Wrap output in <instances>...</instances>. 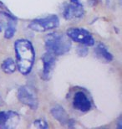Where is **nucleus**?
<instances>
[{"label":"nucleus","instance_id":"5701e85b","mask_svg":"<svg viewBox=\"0 0 122 129\" xmlns=\"http://www.w3.org/2000/svg\"><path fill=\"white\" fill-rule=\"evenodd\" d=\"M4 105H5V103H4L3 99V98H2L1 97H0V107H3Z\"/></svg>","mask_w":122,"mask_h":129},{"label":"nucleus","instance_id":"6ab92c4d","mask_svg":"<svg viewBox=\"0 0 122 129\" xmlns=\"http://www.w3.org/2000/svg\"><path fill=\"white\" fill-rule=\"evenodd\" d=\"M102 0H88V4L90 7H96Z\"/></svg>","mask_w":122,"mask_h":129},{"label":"nucleus","instance_id":"4be33fe9","mask_svg":"<svg viewBox=\"0 0 122 129\" xmlns=\"http://www.w3.org/2000/svg\"><path fill=\"white\" fill-rule=\"evenodd\" d=\"M6 8H7V6L5 5V3H4L3 1L0 0V9H6Z\"/></svg>","mask_w":122,"mask_h":129},{"label":"nucleus","instance_id":"20e7f679","mask_svg":"<svg viewBox=\"0 0 122 129\" xmlns=\"http://www.w3.org/2000/svg\"><path fill=\"white\" fill-rule=\"evenodd\" d=\"M60 25V19L55 14L33 19L28 24V29L37 33H48L57 29Z\"/></svg>","mask_w":122,"mask_h":129},{"label":"nucleus","instance_id":"412c9836","mask_svg":"<svg viewBox=\"0 0 122 129\" xmlns=\"http://www.w3.org/2000/svg\"><path fill=\"white\" fill-rule=\"evenodd\" d=\"M105 5L107 6V8H111L113 5H114V3H113V0H104Z\"/></svg>","mask_w":122,"mask_h":129},{"label":"nucleus","instance_id":"a211bd4d","mask_svg":"<svg viewBox=\"0 0 122 129\" xmlns=\"http://www.w3.org/2000/svg\"><path fill=\"white\" fill-rule=\"evenodd\" d=\"M115 128L118 129L122 128V117L121 115H120L115 120Z\"/></svg>","mask_w":122,"mask_h":129},{"label":"nucleus","instance_id":"9b49d317","mask_svg":"<svg viewBox=\"0 0 122 129\" xmlns=\"http://www.w3.org/2000/svg\"><path fill=\"white\" fill-rule=\"evenodd\" d=\"M72 20L80 21L85 17V8L81 0H69Z\"/></svg>","mask_w":122,"mask_h":129},{"label":"nucleus","instance_id":"423d86ee","mask_svg":"<svg viewBox=\"0 0 122 129\" xmlns=\"http://www.w3.org/2000/svg\"><path fill=\"white\" fill-rule=\"evenodd\" d=\"M17 99L24 106H27L31 111H37L39 106V101L34 89L28 86L23 85L18 88Z\"/></svg>","mask_w":122,"mask_h":129},{"label":"nucleus","instance_id":"ddd939ff","mask_svg":"<svg viewBox=\"0 0 122 129\" xmlns=\"http://www.w3.org/2000/svg\"><path fill=\"white\" fill-rule=\"evenodd\" d=\"M18 22L19 21H14V20L6 21V27L3 32V38L5 39V40H12V39L14 38L15 34H16V33H17Z\"/></svg>","mask_w":122,"mask_h":129},{"label":"nucleus","instance_id":"1a4fd4ad","mask_svg":"<svg viewBox=\"0 0 122 129\" xmlns=\"http://www.w3.org/2000/svg\"><path fill=\"white\" fill-rule=\"evenodd\" d=\"M93 47H94L93 53H94L95 57L100 60L101 62L108 64L114 60L115 57L113 54L103 42H96Z\"/></svg>","mask_w":122,"mask_h":129},{"label":"nucleus","instance_id":"0eeeda50","mask_svg":"<svg viewBox=\"0 0 122 129\" xmlns=\"http://www.w3.org/2000/svg\"><path fill=\"white\" fill-rule=\"evenodd\" d=\"M57 58L54 54L45 51L41 56L42 70L40 73V77L44 81H49L52 77L53 72L55 69Z\"/></svg>","mask_w":122,"mask_h":129},{"label":"nucleus","instance_id":"f8f14e48","mask_svg":"<svg viewBox=\"0 0 122 129\" xmlns=\"http://www.w3.org/2000/svg\"><path fill=\"white\" fill-rule=\"evenodd\" d=\"M0 69L6 75H12L17 71V65L15 60L12 57H7L2 60Z\"/></svg>","mask_w":122,"mask_h":129},{"label":"nucleus","instance_id":"39448f33","mask_svg":"<svg viewBox=\"0 0 122 129\" xmlns=\"http://www.w3.org/2000/svg\"><path fill=\"white\" fill-rule=\"evenodd\" d=\"M65 34L70 40L78 45H84L88 47H93L96 43L95 38L89 29L84 27L73 26L66 29Z\"/></svg>","mask_w":122,"mask_h":129},{"label":"nucleus","instance_id":"9d476101","mask_svg":"<svg viewBox=\"0 0 122 129\" xmlns=\"http://www.w3.org/2000/svg\"><path fill=\"white\" fill-rule=\"evenodd\" d=\"M49 112L53 118L64 127H67L69 121L71 118L66 109L59 104H54V106H51Z\"/></svg>","mask_w":122,"mask_h":129},{"label":"nucleus","instance_id":"f257e3e1","mask_svg":"<svg viewBox=\"0 0 122 129\" xmlns=\"http://www.w3.org/2000/svg\"><path fill=\"white\" fill-rule=\"evenodd\" d=\"M14 51L17 71L24 76H29L36 60V50L34 44L28 39H18L14 42Z\"/></svg>","mask_w":122,"mask_h":129},{"label":"nucleus","instance_id":"7ed1b4c3","mask_svg":"<svg viewBox=\"0 0 122 129\" xmlns=\"http://www.w3.org/2000/svg\"><path fill=\"white\" fill-rule=\"evenodd\" d=\"M69 92L67 97L71 98V107L79 113L85 114L94 108V101L87 89L74 87Z\"/></svg>","mask_w":122,"mask_h":129},{"label":"nucleus","instance_id":"2eb2a0df","mask_svg":"<svg viewBox=\"0 0 122 129\" xmlns=\"http://www.w3.org/2000/svg\"><path fill=\"white\" fill-rule=\"evenodd\" d=\"M0 19H3L4 20H14L19 21V18L13 14L8 8L6 9H0Z\"/></svg>","mask_w":122,"mask_h":129},{"label":"nucleus","instance_id":"4468645a","mask_svg":"<svg viewBox=\"0 0 122 129\" xmlns=\"http://www.w3.org/2000/svg\"><path fill=\"white\" fill-rule=\"evenodd\" d=\"M60 14L61 16L66 21H71L72 16H71V11H70V3L68 1H65L61 4L60 8Z\"/></svg>","mask_w":122,"mask_h":129},{"label":"nucleus","instance_id":"f3484780","mask_svg":"<svg viewBox=\"0 0 122 129\" xmlns=\"http://www.w3.org/2000/svg\"><path fill=\"white\" fill-rule=\"evenodd\" d=\"M33 124H34V127H36L37 128L39 129H48L49 128L48 121L45 118H43V117H39V118L35 119L33 122Z\"/></svg>","mask_w":122,"mask_h":129},{"label":"nucleus","instance_id":"b1692460","mask_svg":"<svg viewBox=\"0 0 122 129\" xmlns=\"http://www.w3.org/2000/svg\"><path fill=\"white\" fill-rule=\"evenodd\" d=\"M114 30H115V32H116V34H119V29L117 27H114Z\"/></svg>","mask_w":122,"mask_h":129},{"label":"nucleus","instance_id":"dca6fc26","mask_svg":"<svg viewBox=\"0 0 122 129\" xmlns=\"http://www.w3.org/2000/svg\"><path fill=\"white\" fill-rule=\"evenodd\" d=\"M90 47L86 46V45H78L75 49V52H76V54L79 56V57H86L88 55L89 53H90Z\"/></svg>","mask_w":122,"mask_h":129},{"label":"nucleus","instance_id":"6e6552de","mask_svg":"<svg viewBox=\"0 0 122 129\" xmlns=\"http://www.w3.org/2000/svg\"><path fill=\"white\" fill-rule=\"evenodd\" d=\"M20 120V115L14 110L0 111V128L8 129L15 127V122L18 123Z\"/></svg>","mask_w":122,"mask_h":129},{"label":"nucleus","instance_id":"aec40b11","mask_svg":"<svg viewBox=\"0 0 122 129\" xmlns=\"http://www.w3.org/2000/svg\"><path fill=\"white\" fill-rule=\"evenodd\" d=\"M6 27V21L3 19H0V33H3Z\"/></svg>","mask_w":122,"mask_h":129},{"label":"nucleus","instance_id":"f03ea898","mask_svg":"<svg viewBox=\"0 0 122 129\" xmlns=\"http://www.w3.org/2000/svg\"><path fill=\"white\" fill-rule=\"evenodd\" d=\"M72 41L65 33L52 30L46 34L44 39L45 51L54 54L56 57L65 55L72 49Z\"/></svg>","mask_w":122,"mask_h":129}]
</instances>
